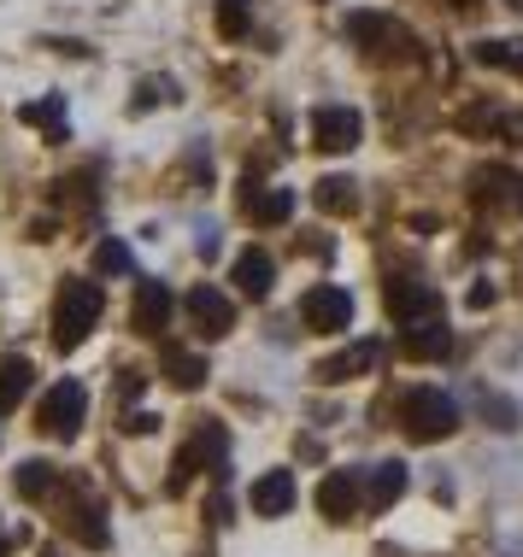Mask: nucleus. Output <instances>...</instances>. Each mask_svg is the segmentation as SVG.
<instances>
[{"instance_id": "25", "label": "nucleus", "mask_w": 523, "mask_h": 557, "mask_svg": "<svg viewBox=\"0 0 523 557\" xmlns=\"http://www.w3.org/2000/svg\"><path fill=\"white\" fill-rule=\"evenodd\" d=\"M95 276H136V252L118 235H100L95 240Z\"/></svg>"}, {"instance_id": "33", "label": "nucleus", "mask_w": 523, "mask_h": 557, "mask_svg": "<svg viewBox=\"0 0 523 557\" xmlns=\"http://www.w3.org/2000/svg\"><path fill=\"white\" fill-rule=\"evenodd\" d=\"M512 206H518V212H523V176H518V188H512Z\"/></svg>"}, {"instance_id": "30", "label": "nucleus", "mask_w": 523, "mask_h": 557, "mask_svg": "<svg viewBox=\"0 0 523 557\" xmlns=\"http://www.w3.org/2000/svg\"><path fill=\"white\" fill-rule=\"evenodd\" d=\"M124 429H130V434H154V429H159V417H154V411H130V417H124Z\"/></svg>"}, {"instance_id": "3", "label": "nucleus", "mask_w": 523, "mask_h": 557, "mask_svg": "<svg viewBox=\"0 0 523 557\" xmlns=\"http://www.w3.org/2000/svg\"><path fill=\"white\" fill-rule=\"evenodd\" d=\"M400 423H406V434L417 446L429 441H447V434L459 429V405L441 394V387H412L406 399H400Z\"/></svg>"}, {"instance_id": "22", "label": "nucleus", "mask_w": 523, "mask_h": 557, "mask_svg": "<svg viewBox=\"0 0 523 557\" xmlns=\"http://www.w3.org/2000/svg\"><path fill=\"white\" fill-rule=\"evenodd\" d=\"M312 200H318V212H330V218H353L358 212V183L353 176H324V183L312 188Z\"/></svg>"}, {"instance_id": "18", "label": "nucleus", "mask_w": 523, "mask_h": 557, "mask_svg": "<svg viewBox=\"0 0 523 557\" xmlns=\"http://www.w3.org/2000/svg\"><path fill=\"white\" fill-rule=\"evenodd\" d=\"M406 463L400 458H388V463H377V470H370L365 481H358V487H365V505L370 510H388V505H400V493H406Z\"/></svg>"}, {"instance_id": "28", "label": "nucleus", "mask_w": 523, "mask_h": 557, "mask_svg": "<svg viewBox=\"0 0 523 557\" xmlns=\"http://www.w3.org/2000/svg\"><path fill=\"white\" fill-rule=\"evenodd\" d=\"M247 29H253V0H218V36L242 41Z\"/></svg>"}, {"instance_id": "26", "label": "nucleus", "mask_w": 523, "mask_h": 557, "mask_svg": "<svg viewBox=\"0 0 523 557\" xmlns=\"http://www.w3.org/2000/svg\"><path fill=\"white\" fill-rule=\"evenodd\" d=\"M29 394V358H7L0 364V411H12Z\"/></svg>"}, {"instance_id": "20", "label": "nucleus", "mask_w": 523, "mask_h": 557, "mask_svg": "<svg viewBox=\"0 0 523 557\" xmlns=\"http://www.w3.org/2000/svg\"><path fill=\"white\" fill-rule=\"evenodd\" d=\"M159 370H166L171 382L183 387V394H188V387H200V382H206V358H200V352H188V346H177V341H166V346H159Z\"/></svg>"}, {"instance_id": "5", "label": "nucleus", "mask_w": 523, "mask_h": 557, "mask_svg": "<svg viewBox=\"0 0 523 557\" xmlns=\"http://www.w3.org/2000/svg\"><path fill=\"white\" fill-rule=\"evenodd\" d=\"M65 529L83 540V546H107L112 540V522H107V505H100V493L88 487L83 475L65 481Z\"/></svg>"}, {"instance_id": "29", "label": "nucleus", "mask_w": 523, "mask_h": 557, "mask_svg": "<svg viewBox=\"0 0 523 557\" xmlns=\"http://www.w3.org/2000/svg\"><path fill=\"white\" fill-rule=\"evenodd\" d=\"M95 183V171H83V176H65V183H53V206H95L100 194L88 188Z\"/></svg>"}, {"instance_id": "21", "label": "nucleus", "mask_w": 523, "mask_h": 557, "mask_svg": "<svg viewBox=\"0 0 523 557\" xmlns=\"http://www.w3.org/2000/svg\"><path fill=\"white\" fill-rule=\"evenodd\" d=\"M512 188H518V176L506 171V164H476V171H471V200L476 206H506V200H512Z\"/></svg>"}, {"instance_id": "23", "label": "nucleus", "mask_w": 523, "mask_h": 557, "mask_svg": "<svg viewBox=\"0 0 523 557\" xmlns=\"http://www.w3.org/2000/svg\"><path fill=\"white\" fill-rule=\"evenodd\" d=\"M459 129H471V135H506V141H518V117L506 112V107H471V112H459Z\"/></svg>"}, {"instance_id": "12", "label": "nucleus", "mask_w": 523, "mask_h": 557, "mask_svg": "<svg viewBox=\"0 0 523 557\" xmlns=\"http://www.w3.org/2000/svg\"><path fill=\"white\" fill-rule=\"evenodd\" d=\"M358 505H365V487H358L353 470H330V475L318 481V510H324L330 522H353Z\"/></svg>"}, {"instance_id": "4", "label": "nucleus", "mask_w": 523, "mask_h": 557, "mask_svg": "<svg viewBox=\"0 0 523 557\" xmlns=\"http://www.w3.org/2000/svg\"><path fill=\"white\" fill-rule=\"evenodd\" d=\"M200 470H212V475L230 470V434H223V423H212V417H206V423L194 429V441L177 451L171 493H183V487H188V475H200Z\"/></svg>"}, {"instance_id": "7", "label": "nucleus", "mask_w": 523, "mask_h": 557, "mask_svg": "<svg viewBox=\"0 0 523 557\" xmlns=\"http://www.w3.org/2000/svg\"><path fill=\"white\" fill-rule=\"evenodd\" d=\"M365 141V117L353 107H318L312 112V147L318 153H353Z\"/></svg>"}, {"instance_id": "10", "label": "nucleus", "mask_w": 523, "mask_h": 557, "mask_svg": "<svg viewBox=\"0 0 523 557\" xmlns=\"http://www.w3.org/2000/svg\"><path fill=\"white\" fill-rule=\"evenodd\" d=\"M301 323L318 329V335H336V329L353 323V294L336 288V282H318L306 299H301Z\"/></svg>"}, {"instance_id": "1", "label": "nucleus", "mask_w": 523, "mask_h": 557, "mask_svg": "<svg viewBox=\"0 0 523 557\" xmlns=\"http://www.w3.org/2000/svg\"><path fill=\"white\" fill-rule=\"evenodd\" d=\"M100 311H107V294H100V282H88V276H65L59 282V294H53V341L65 346H83L88 341V329L100 323Z\"/></svg>"}, {"instance_id": "9", "label": "nucleus", "mask_w": 523, "mask_h": 557, "mask_svg": "<svg viewBox=\"0 0 523 557\" xmlns=\"http://www.w3.org/2000/svg\"><path fill=\"white\" fill-rule=\"evenodd\" d=\"M382 306H388L394 323H417V318H436L441 311V294L429 288V282H417V276H388L382 282Z\"/></svg>"}, {"instance_id": "13", "label": "nucleus", "mask_w": 523, "mask_h": 557, "mask_svg": "<svg viewBox=\"0 0 523 557\" xmlns=\"http://www.w3.org/2000/svg\"><path fill=\"white\" fill-rule=\"evenodd\" d=\"M171 311H177V299H171L166 282L142 276V282H136V306H130V318H136L142 335H166V329H171Z\"/></svg>"}, {"instance_id": "24", "label": "nucleus", "mask_w": 523, "mask_h": 557, "mask_svg": "<svg viewBox=\"0 0 523 557\" xmlns=\"http://www.w3.org/2000/svg\"><path fill=\"white\" fill-rule=\"evenodd\" d=\"M471 59L476 65H488V71H512V77H523V41H476L471 48Z\"/></svg>"}, {"instance_id": "16", "label": "nucleus", "mask_w": 523, "mask_h": 557, "mask_svg": "<svg viewBox=\"0 0 523 557\" xmlns=\"http://www.w3.org/2000/svg\"><path fill=\"white\" fill-rule=\"evenodd\" d=\"M400 352H406V358H447V352H453V329L441 323V311H436V318L406 323V335H400Z\"/></svg>"}, {"instance_id": "11", "label": "nucleus", "mask_w": 523, "mask_h": 557, "mask_svg": "<svg viewBox=\"0 0 523 557\" xmlns=\"http://www.w3.org/2000/svg\"><path fill=\"white\" fill-rule=\"evenodd\" d=\"M242 218L259 223V230H277V223L294 218V188H265V183H242Z\"/></svg>"}, {"instance_id": "19", "label": "nucleus", "mask_w": 523, "mask_h": 557, "mask_svg": "<svg viewBox=\"0 0 523 557\" xmlns=\"http://www.w3.org/2000/svg\"><path fill=\"white\" fill-rule=\"evenodd\" d=\"M53 487H59V463H41V458H24L19 475H12V493H19V499H29V505L53 499Z\"/></svg>"}, {"instance_id": "32", "label": "nucleus", "mask_w": 523, "mask_h": 557, "mask_svg": "<svg viewBox=\"0 0 523 557\" xmlns=\"http://www.w3.org/2000/svg\"><path fill=\"white\" fill-rule=\"evenodd\" d=\"M212 522H230V493H212Z\"/></svg>"}, {"instance_id": "34", "label": "nucleus", "mask_w": 523, "mask_h": 557, "mask_svg": "<svg viewBox=\"0 0 523 557\" xmlns=\"http://www.w3.org/2000/svg\"><path fill=\"white\" fill-rule=\"evenodd\" d=\"M453 7H476V0H453Z\"/></svg>"}, {"instance_id": "17", "label": "nucleus", "mask_w": 523, "mask_h": 557, "mask_svg": "<svg viewBox=\"0 0 523 557\" xmlns=\"http://www.w3.org/2000/svg\"><path fill=\"white\" fill-rule=\"evenodd\" d=\"M271 282H277V259L265 247L235 252V288H242L247 299H265V294H271Z\"/></svg>"}, {"instance_id": "6", "label": "nucleus", "mask_w": 523, "mask_h": 557, "mask_svg": "<svg viewBox=\"0 0 523 557\" xmlns=\"http://www.w3.org/2000/svg\"><path fill=\"white\" fill-rule=\"evenodd\" d=\"M83 417H88V387L83 382H53L48 399H41V434H53V441H77L83 434Z\"/></svg>"}, {"instance_id": "14", "label": "nucleus", "mask_w": 523, "mask_h": 557, "mask_svg": "<svg viewBox=\"0 0 523 557\" xmlns=\"http://www.w3.org/2000/svg\"><path fill=\"white\" fill-rule=\"evenodd\" d=\"M294 499H301V487H294V470H265L259 481H253V493H247L253 517H289Z\"/></svg>"}, {"instance_id": "2", "label": "nucleus", "mask_w": 523, "mask_h": 557, "mask_svg": "<svg viewBox=\"0 0 523 557\" xmlns=\"http://www.w3.org/2000/svg\"><path fill=\"white\" fill-rule=\"evenodd\" d=\"M348 41L365 48V59H377V65H412L417 59V36L400 18H388V12H353Z\"/></svg>"}, {"instance_id": "35", "label": "nucleus", "mask_w": 523, "mask_h": 557, "mask_svg": "<svg viewBox=\"0 0 523 557\" xmlns=\"http://www.w3.org/2000/svg\"><path fill=\"white\" fill-rule=\"evenodd\" d=\"M41 557H65V552H41Z\"/></svg>"}, {"instance_id": "27", "label": "nucleus", "mask_w": 523, "mask_h": 557, "mask_svg": "<svg viewBox=\"0 0 523 557\" xmlns=\"http://www.w3.org/2000/svg\"><path fill=\"white\" fill-rule=\"evenodd\" d=\"M24 124L53 129V141H65V100H59V95H48V100H29V107H24Z\"/></svg>"}, {"instance_id": "31", "label": "nucleus", "mask_w": 523, "mask_h": 557, "mask_svg": "<svg viewBox=\"0 0 523 557\" xmlns=\"http://www.w3.org/2000/svg\"><path fill=\"white\" fill-rule=\"evenodd\" d=\"M488 306H495V288H488V282H476V288H471V311H488Z\"/></svg>"}, {"instance_id": "15", "label": "nucleus", "mask_w": 523, "mask_h": 557, "mask_svg": "<svg viewBox=\"0 0 523 557\" xmlns=\"http://www.w3.org/2000/svg\"><path fill=\"white\" fill-rule=\"evenodd\" d=\"M377 364H382V341H353L348 352L324 358L312 375H318V382H353V375H370Z\"/></svg>"}, {"instance_id": "8", "label": "nucleus", "mask_w": 523, "mask_h": 557, "mask_svg": "<svg viewBox=\"0 0 523 557\" xmlns=\"http://www.w3.org/2000/svg\"><path fill=\"white\" fill-rule=\"evenodd\" d=\"M183 311H188V323L200 329L206 341H218V335H230V329H235V306H230V294L212 288V282H194V288L183 294Z\"/></svg>"}]
</instances>
